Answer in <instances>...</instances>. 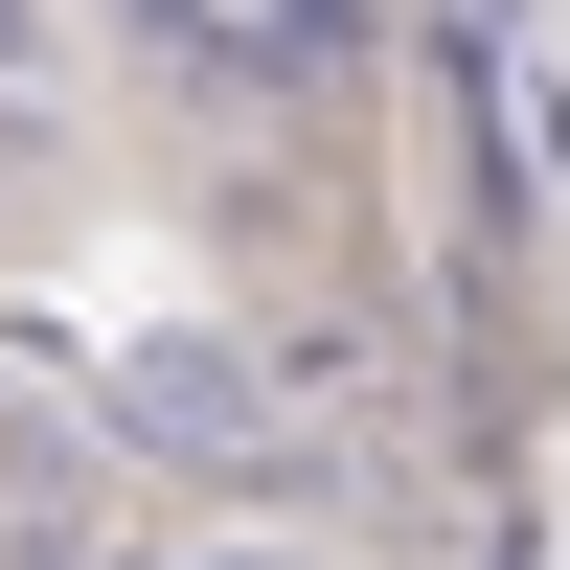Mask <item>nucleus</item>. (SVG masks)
Wrapping results in <instances>:
<instances>
[{"label": "nucleus", "instance_id": "f257e3e1", "mask_svg": "<svg viewBox=\"0 0 570 570\" xmlns=\"http://www.w3.org/2000/svg\"><path fill=\"white\" fill-rule=\"evenodd\" d=\"M160 23H206V0H160Z\"/></svg>", "mask_w": 570, "mask_h": 570}]
</instances>
